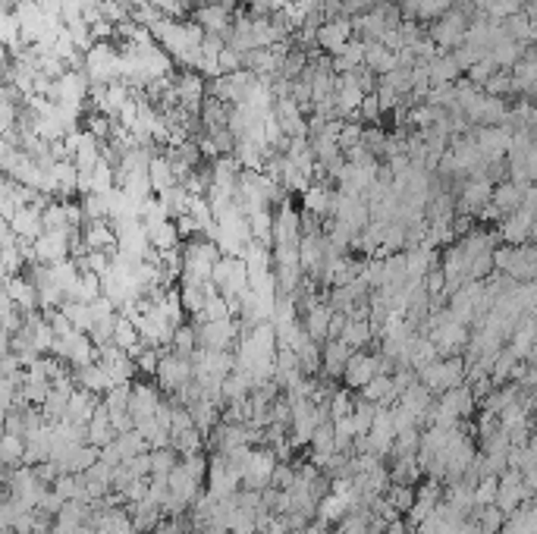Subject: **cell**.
Returning a JSON list of instances; mask_svg holds the SVG:
<instances>
[{
    "label": "cell",
    "mask_w": 537,
    "mask_h": 534,
    "mask_svg": "<svg viewBox=\"0 0 537 534\" xmlns=\"http://www.w3.org/2000/svg\"><path fill=\"white\" fill-rule=\"evenodd\" d=\"M221 249L211 239H192V243L183 249V283H211V274L221 261Z\"/></svg>",
    "instance_id": "cell-1"
},
{
    "label": "cell",
    "mask_w": 537,
    "mask_h": 534,
    "mask_svg": "<svg viewBox=\"0 0 537 534\" xmlns=\"http://www.w3.org/2000/svg\"><path fill=\"white\" fill-rule=\"evenodd\" d=\"M494 264L516 283H531L537 280V245H503L494 252Z\"/></svg>",
    "instance_id": "cell-2"
},
{
    "label": "cell",
    "mask_w": 537,
    "mask_h": 534,
    "mask_svg": "<svg viewBox=\"0 0 537 534\" xmlns=\"http://www.w3.org/2000/svg\"><path fill=\"white\" fill-rule=\"evenodd\" d=\"M471 16L475 13H469V10L462 7L447 10L440 19H434L427 26V35H431V42L440 50H455L459 44H465V35H469L471 28Z\"/></svg>",
    "instance_id": "cell-3"
},
{
    "label": "cell",
    "mask_w": 537,
    "mask_h": 534,
    "mask_svg": "<svg viewBox=\"0 0 537 534\" xmlns=\"http://www.w3.org/2000/svg\"><path fill=\"white\" fill-rule=\"evenodd\" d=\"M465 377H469V371H465V359H462V355H453V359H437L418 371V381L424 383L431 393H447V390L462 387Z\"/></svg>",
    "instance_id": "cell-4"
},
{
    "label": "cell",
    "mask_w": 537,
    "mask_h": 534,
    "mask_svg": "<svg viewBox=\"0 0 537 534\" xmlns=\"http://www.w3.org/2000/svg\"><path fill=\"white\" fill-rule=\"evenodd\" d=\"M158 381H160V387H164L167 393H173V396L183 393V390H186L189 383L195 381V365H192V359H183V355H176V352L160 355Z\"/></svg>",
    "instance_id": "cell-5"
},
{
    "label": "cell",
    "mask_w": 537,
    "mask_h": 534,
    "mask_svg": "<svg viewBox=\"0 0 537 534\" xmlns=\"http://www.w3.org/2000/svg\"><path fill=\"white\" fill-rule=\"evenodd\" d=\"M195 330H198L201 349H214V352H230V346L239 343V327L233 318L227 321H195Z\"/></svg>",
    "instance_id": "cell-6"
},
{
    "label": "cell",
    "mask_w": 537,
    "mask_h": 534,
    "mask_svg": "<svg viewBox=\"0 0 537 534\" xmlns=\"http://www.w3.org/2000/svg\"><path fill=\"white\" fill-rule=\"evenodd\" d=\"M475 142L484 158H487V164L490 160H503L512 148V129L510 126H478Z\"/></svg>",
    "instance_id": "cell-7"
},
{
    "label": "cell",
    "mask_w": 537,
    "mask_h": 534,
    "mask_svg": "<svg viewBox=\"0 0 537 534\" xmlns=\"http://www.w3.org/2000/svg\"><path fill=\"white\" fill-rule=\"evenodd\" d=\"M531 497V491L525 487V478L518 468H506L500 475V493H496V507L503 509L506 515H512L518 507H525V499Z\"/></svg>",
    "instance_id": "cell-8"
},
{
    "label": "cell",
    "mask_w": 537,
    "mask_h": 534,
    "mask_svg": "<svg viewBox=\"0 0 537 534\" xmlns=\"http://www.w3.org/2000/svg\"><path fill=\"white\" fill-rule=\"evenodd\" d=\"M352 35H355V22H352L349 16H343V19H331L317 28V48L327 50L331 57H337L346 50V44L352 42Z\"/></svg>",
    "instance_id": "cell-9"
},
{
    "label": "cell",
    "mask_w": 537,
    "mask_h": 534,
    "mask_svg": "<svg viewBox=\"0 0 537 534\" xmlns=\"http://www.w3.org/2000/svg\"><path fill=\"white\" fill-rule=\"evenodd\" d=\"M455 202H459V211L469 217H481L484 208L494 202V182L490 180H469L465 186L455 192Z\"/></svg>",
    "instance_id": "cell-10"
},
{
    "label": "cell",
    "mask_w": 537,
    "mask_h": 534,
    "mask_svg": "<svg viewBox=\"0 0 537 534\" xmlns=\"http://www.w3.org/2000/svg\"><path fill=\"white\" fill-rule=\"evenodd\" d=\"M195 22H198L205 32H217V35H223L230 42V35H233V10L223 7V4H201L198 10H195Z\"/></svg>",
    "instance_id": "cell-11"
},
{
    "label": "cell",
    "mask_w": 537,
    "mask_h": 534,
    "mask_svg": "<svg viewBox=\"0 0 537 534\" xmlns=\"http://www.w3.org/2000/svg\"><path fill=\"white\" fill-rule=\"evenodd\" d=\"M534 217L528 211H516V214L503 217L500 221V243L506 245H528L531 243V229H534Z\"/></svg>",
    "instance_id": "cell-12"
},
{
    "label": "cell",
    "mask_w": 537,
    "mask_h": 534,
    "mask_svg": "<svg viewBox=\"0 0 537 534\" xmlns=\"http://www.w3.org/2000/svg\"><path fill=\"white\" fill-rule=\"evenodd\" d=\"M380 371H377V355H368V352H352V359H349V365H346V375H343V381L349 383V387H355V390H362V387H368V383L377 377Z\"/></svg>",
    "instance_id": "cell-13"
},
{
    "label": "cell",
    "mask_w": 537,
    "mask_h": 534,
    "mask_svg": "<svg viewBox=\"0 0 537 534\" xmlns=\"http://www.w3.org/2000/svg\"><path fill=\"white\" fill-rule=\"evenodd\" d=\"M274 113H276V120H280V126H283V132L290 135V139H302V135H308V123H305V117H302V107L292 101V97H280L274 104Z\"/></svg>",
    "instance_id": "cell-14"
},
{
    "label": "cell",
    "mask_w": 537,
    "mask_h": 534,
    "mask_svg": "<svg viewBox=\"0 0 537 534\" xmlns=\"http://www.w3.org/2000/svg\"><path fill=\"white\" fill-rule=\"evenodd\" d=\"M333 202H337V189L324 186V182H315L302 195V208L308 217H333Z\"/></svg>",
    "instance_id": "cell-15"
},
{
    "label": "cell",
    "mask_w": 537,
    "mask_h": 534,
    "mask_svg": "<svg viewBox=\"0 0 537 534\" xmlns=\"http://www.w3.org/2000/svg\"><path fill=\"white\" fill-rule=\"evenodd\" d=\"M522 198H525V186H518V182H512V180H503L494 186V202L490 205H494L500 221H503V217L522 211Z\"/></svg>",
    "instance_id": "cell-16"
},
{
    "label": "cell",
    "mask_w": 537,
    "mask_h": 534,
    "mask_svg": "<svg viewBox=\"0 0 537 534\" xmlns=\"http://www.w3.org/2000/svg\"><path fill=\"white\" fill-rule=\"evenodd\" d=\"M82 243H85V252H113V245L120 243V236L107 221H89L85 223Z\"/></svg>",
    "instance_id": "cell-17"
},
{
    "label": "cell",
    "mask_w": 537,
    "mask_h": 534,
    "mask_svg": "<svg viewBox=\"0 0 537 534\" xmlns=\"http://www.w3.org/2000/svg\"><path fill=\"white\" fill-rule=\"evenodd\" d=\"M321 349H324V365H321V368H324V377H343L346 365H349L355 349H352L346 340H327Z\"/></svg>",
    "instance_id": "cell-18"
},
{
    "label": "cell",
    "mask_w": 537,
    "mask_h": 534,
    "mask_svg": "<svg viewBox=\"0 0 537 534\" xmlns=\"http://www.w3.org/2000/svg\"><path fill=\"white\" fill-rule=\"evenodd\" d=\"M512 82H516V95H534L537 89V54L528 48V54L512 66Z\"/></svg>",
    "instance_id": "cell-19"
},
{
    "label": "cell",
    "mask_w": 537,
    "mask_h": 534,
    "mask_svg": "<svg viewBox=\"0 0 537 534\" xmlns=\"http://www.w3.org/2000/svg\"><path fill=\"white\" fill-rule=\"evenodd\" d=\"M365 390V399H371V403H377L380 409H390V406L400 403V390H396V381H393V375H377L374 377Z\"/></svg>",
    "instance_id": "cell-20"
},
{
    "label": "cell",
    "mask_w": 537,
    "mask_h": 534,
    "mask_svg": "<svg viewBox=\"0 0 537 534\" xmlns=\"http://www.w3.org/2000/svg\"><path fill=\"white\" fill-rule=\"evenodd\" d=\"M7 298H13L22 312H35V306H42L38 298V286L32 283V277H7Z\"/></svg>",
    "instance_id": "cell-21"
},
{
    "label": "cell",
    "mask_w": 537,
    "mask_h": 534,
    "mask_svg": "<svg viewBox=\"0 0 537 534\" xmlns=\"http://www.w3.org/2000/svg\"><path fill=\"white\" fill-rule=\"evenodd\" d=\"M427 73H431V82L434 85H453L459 82V66H455L453 54L449 50H440V54H434L431 60H427Z\"/></svg>",
    "instance_id": "cell-22"
},
{
    "label": "cell",
    "mask_w": 537,
    "mask_h": 534,
    "mask_svg": "<svg viewBox=\"0 0 537 534\" xmlns=\"http://www.w3.org/2000/svg\"><path fill=\"white\" fill-rule=\"evenodd\" d=\"M365 66H368V70L377 73V76H386V73H393L396 66H400V60H396V50H390L386 44L368 42V48H365Z\"/></svg>",
    "instance_id": "cell-23"
},
{
    "label": "cell",
    "mask_w": 537,
    "mask_h": 534,
    "mask_svg": "<svg viewBox=\"0 0 537 534\" xmlns=\"http://www.w3.org/2000/svg\"><path fill=\"white\" fill-rule=\"evenodd\" d=\"M365 48H368V42H362V38H352V42L346 44L343 54L331 57L337 76H343V73H355L358 66H365Z\"/></svg>",
    "instance_id": "cell-24"
},
{
    "label": "cell",
    "mask_w": 537,
    "mask_h": 534,
    "mask_svg": "<svg viewBox=\"0 0 537 534\" xmlns=\"http://www.w3.org/2000/svg\"><path fill=\"white\" fill-rule=\"evenodd\" d=\"M148 176H152V189L158 195L167 192V189H173V186H179L176 170H173V164H170V160H164V158L152 160V166H148Z\"/></svg>",
    "instance_id": "cell-25"
},
{
    "label": "cell",
    "mask_w": 537,
    "mask_h": 534,
    "mask_svg": "<svg viewBox=\"0 0 537 534\" xmlns=\"http://www.w3.org/2000/svg\"><path fill=\"white\" fill-rule=\"evenodd\" d=\"M198 349H201V343H198V330H195V324L176 327V333H173V352L183 355V359H192Z\"/></svg>",
    "instance_id": "cell-26"
},
{
    "label": "cell",
    "mask_w": 537,
    "mask_h": 534,
    "mask_svg": "<svg viewBox=\"0 0 537 534\" xmlns=\"http://www.w3.org/2000/svg\"><path fill=\"white\" fill-rule=\"evenodd\" d=\"M406 264H409V280H424L431 267H437L434 252L431 249H409L406 252Z\"/></svg>",
    "instance_id": "cell-27"
},
{
    "label": "cell",
    "mask_w": 537,
    "mask_h": 534,
    "mask_svg": "<svg viewBox=\"0 0 537 534\" xmlns=\"http://www.w3.org/2000/svg\"><path fill=\"white\" fill-rule=\"evenodd\" d=\"M207 292H211V283L201 286V283H183V290H179V296H183V308H186L189 314H201L207 306Z\"/></svg>",
    "instance_id": "cell-28"
},
{
    "label": "cell",
    "mask_w": 537,
    "mask_h": 534,
    "mask_svg": "<svg viewBox=\"0 0 537 534\" xmlns=\"http://www.w3.org/2000/svg\"><path fill=\"white\" fill-rule=\"evenodd\" d=\"M274 223H276V217L270 214L268 208L255 211V214H248V227H252V239H258V243L270 245V239H274Z\"/></svg>",
    "instance_id": "cell-29"
},
{
    "label": "cell",
    "mask_w": 537,
    "mask_h": 534,
    "mask_svg": "<svg viewBox=\"0 0 537 534\" xmlns=\"http://www.w3.org/2000/svg\"><path fill=\"white\" fill-rule=\"evenodd\" d=\"M371 337H374L371 321H352L349 318V324H346V330H343V337H339V340H346L358 352L362 346H368V343H371Z\"/></svg>",
    "instance_id": "cell-30"
},
{
    "label": "cell",
    "mask_w": 537,
    "mask_h": 534,
    "mask_svg": "<svg viewBox=\"0 0 537 534\" xmlns=\"http://www.w3.org/2000/svg\"><path fill=\"white\" fill-rule=\"evenodd\" d=\"M386 503H390L396 513H412L415 503H418V493L412 491V484H393L386 491Z\"/></svg>",
    "instance_id": "cell-31"
},
{
    "label": "cell",
    "mask_w": 537,
    "mask_h": 534,
    "mask_svg": "<svg viewBox=\"0 0 537 534\" xmlns=\"http://www.w3.org/2000/svg\"><path fill=\"white\" fill-rule=\"evenodd\" d=\"M484 91L487 95H494V97H512L516 95V82H512V70H496L494 76L484 82Z\"/></svg>",
    "instance_id": "cell-32"
},
{
    "label": "cell",
    "mask_w": 537,
    "mask_h": 534,
    "mask_svg": "<svg viewBox=\"0 0 537 534\" xmlns=\"http://www.w3.org/2000/svg\"><path fill=\"white\" fill-rule=\"evenodd\" d=\"M355 117L362 120L365 126H377V123H380V117H384V107H380L377 91H368L365 101H362V107H358Z\"/></svg>",
    "instance_id": "cell-33"
},
{
    "label": "cell",
    "mask_w": 537,
    "mask_h": 534,
    "mask_svg": "<svg viewBox=\"0 0 537 534\" xmlns=\"http://www.w3.org/2000/svg\"><path fill=\"white\" fill-rule=\"evenodd\" d=\"M496 70H500V66H496V63L490 60V57H484V60H481V63H475V66H471V70L465 73V76H469L471 82H475V85H481V89H484V82H487V79L494 76Z\"/></svg>",
    "instance_id": "cell-34"
},
{
    "label": "cell",
    "mask_w": 537,
    "mask_h": 534,
    "mask_svg": "<svg viewBox=\"0 0 537 534\" xmlns=\"http://www.w3.org/2000/svg\"><path fill=\"white\" fill-rule=\"evenodd\" d=\"M522 208L528 211V214H537V182H528V186H525Z\"/></svg>",
    "instance_id": "cell-35"
},
{
    "label": "cell",
    "mask_w": 537,
    "mask_h": 534,
    "mask_svg": "<svg viewBox=\"0 0 537 534\" xmlns=\"http://www.w3.org/2000/svg\"><path fill=\"white\" fill-rule=\"evenodd\" d=\"M531 415H534V418H531V424H534V430H537V409L531 412Z\"/></svg>",
    "instance_id": "cell-36"
},
{
    "label": "cell",
    "mask_w": 537,
    "mask_h": 534,
    "mask_svg": "<svg viewBox=\"0 0 537 534\" xmlns=\"http://www.w3.org/2000/svg\"><path fill=\"white\" fill-rule=\"evenodd\" d=\"M534 54H537V44H534Z\"/></svg>",
    "instance_id": "cell-37"
}]
</instances>
